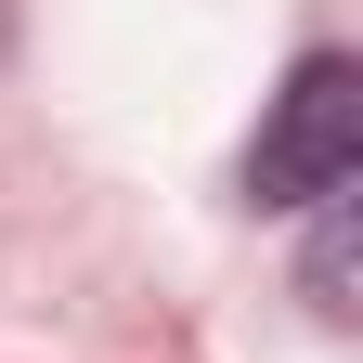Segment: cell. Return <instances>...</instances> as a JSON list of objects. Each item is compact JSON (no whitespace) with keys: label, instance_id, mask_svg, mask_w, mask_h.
<instances>
[{"label":"cell","instance_id":"obj_2","mask_svg":"<svg viewBox=\"0 0 363 363\" xmlns=\"http://www.w3.org/2000/svg\"><path fill=\"white\" fill-rule=\"evenodd\" d=\"M298 286H311L325 325H350V208L337 195H325V234H311V272H298Z\"/></svg>","mask_w":363,"mask_h":363},{"label":"cell","instance_id":"obj_1","mask_svg":"<svg viewBox=\"0 0 363 363\" xmlns=\"http://www.w3.org/2000/svg\"><path fill=\"white\" fill-rule=\"evenodd\" d=\"M350 169H363V65L311 52L247 143V208H325V195H350Z\"/></svg>","mask_w":363,"mask_h":363}]
</instances>
